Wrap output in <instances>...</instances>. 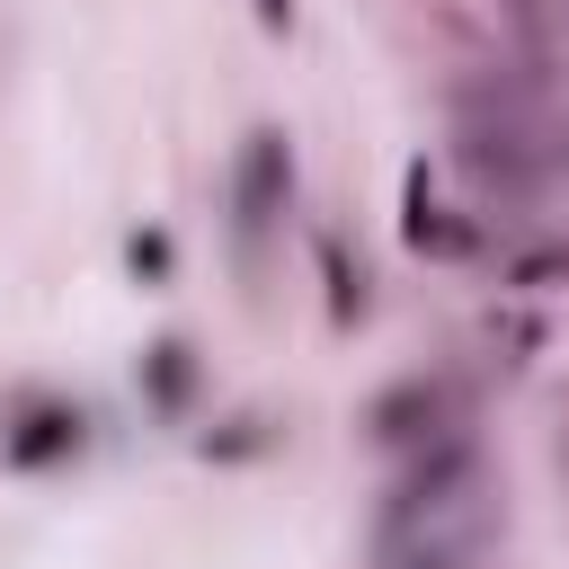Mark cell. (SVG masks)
<instances>
[{"label": "cell", "mask_w": 569, "mask_h": 569, "mask_svg": "<svg viewBox=\"0 0 569 569\" xmlns=\"http://www.w3.org/2000/svg\"><path fill=\"white\" fill-rule=\"evenodd\" d=\"M489 525H498L489 462H480V445L453 427V436L418 445V462L391 480V498H382V516H373V551H382V560L409 551V542H471V551H480Z\"/></svg>", "instance_id": "cell-1"}, {"label": "cell", "mask_w": 569, "mask_h": 569, "mask_svg": "<svg viewBox=\"0 0 569 569\" xmlns=\"http://www.w3.org/2000/svg\"><path fill=\"white\" fill-rule=\"evenodd\" d=\"M284 196H293V151H284V133L276 124H258L240 151H231V187H222V204H231V258L258 276V258H267V240H276V222H284Z\"/></svg>", "instance_id": "cell-2"}, {"label": "cell", "mask_w": 569, "mask_h": 569, "mask_svg": "<svg viewBox=\"0 0 569 569\" xmlns=\"http://www.w3.org/2000/svg\"><path fill=\"white\" fill-rule=\"evenodd\" d=\"M453 427H462L453 373H400V382H382L373 409H365V436L391 445V453H418V445H436V436H453Z\"/></svg>", "instance_id": "cell-3"}, {"label": "cell", "mask_w": 569, "mask_h": 569, "mask_svg": "<svg viewBox=\"0 0 569 569\" xmlns=\"http://www.w3.org/2000/svg\"><path fill=\"white\" fill-rule=\"evenodd\" d=\"M0 453H9L18 471L71 462V453H80V409H71V400H18L9 427H0Z\"/></svg>", "instance_id": "cell-4"}, {"label": "cell", "mask_w": 569, "mask_h": 569, "mask_svg": "<svg viewBox=\"0 0 569 569\" xmlns=\"http://www.w3.org/2000/svg\"><path fill=\"white\" fill-rule=\"evenodd\" d=\"M142 391H151V409H160V418H178V409H187V391H196V347H187V338H160V347L142 356Z\"/></svg>", "instance_id": "cell-5"}, {"label": "cell", "mask_w": 569, "mask_h": 569, "mask_svg": "<svg viewBox=\"0 0 569 569\" xmlns=\"http://www.w3.org/2000/svg\"><path fill=\"white\" fill-rule=\"evenodd\" d=\"M400 231H409V249H462V231H453V222H445V204H436L427 160L409 169V222H400Z\"/></svg>", "instance_id": "cell-6"}, {"label": "cell", "mask_w": 569, "mask_h": 569, "mask_svg": "<svg viewBox=\"0 0 569 569\" xmlns=\"http://www.w3.org/2000/svg\"><path fill=\"white\" fill-rule=\"evenodd\" d=\"M471 560H480L471 542H409V551H391L382 569H471Z\"/></svg>", "instance_id": "cell-7"}, {"label": "cell", "mask_w": 569, "mask_h": 569, "mask_svg": "<svg viewBox=\"0 0 569 569\" xmlns=\"http://www.w3.org/2000/svg\"><path fill=\"white\" fill-rule=\"evenodd\" d=\"M293 18V0H258V27H284Z\"/></svg>", "instance_id": "cell-8"}, {"label": "cell", "mask_w": 569, "mask_h": 569, "mask_svg": "<svg viewBox=\"0 0 569 569\" xmlns=\"http://www.w3.org/2000/svg\"><path fill=\"white\" fill-rule=\"evenodd\" d=\"M516 9H525V0H516Z\"/></svg>", "instance_id": "cell-9"}]
</instances>
